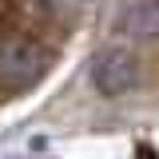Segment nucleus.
Instances as JSON below:
<instances>
[{
	"instance_id": "obj_1",
	"label": "nucleus",
	"mask_w": 159,
	"mask_h": 159,
	"mask_svg": "<svg viewBox=\"0 0 159 159\" xmlns=\"http://www.w3.org/2000/svg\"><path fill=\"white\" fill-rule=\"evenodd\" d=\"M92 88L103 99H123L143 88V60L131 44H107L92 64Z\"/></svg>"
},
{
	"instance_id": "obj_2",
	"label": "nucleus",
	"mask_w": 159,
	"mask_h": 159,
	"mask_svg": "<svg viewBox=\"0 0 159 159\" xmlns=\"http://www.w3.org/2000/svg\"><path fill=\"white\" fill-rule=\"evenodd\" d=\"M44 72H48V52L36 40L12 36L0 44V88L4 92H24V88L40 84Z\"/></svg>"
}]
</instances>
